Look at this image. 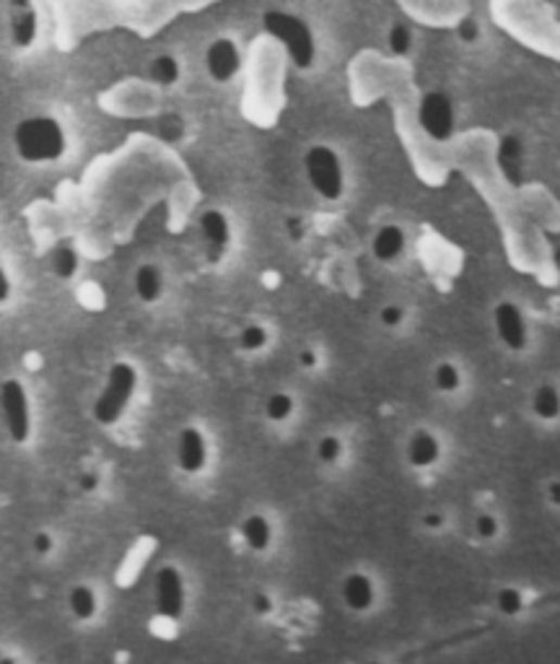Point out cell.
Wrapping results in <instances>:
<instances>
[{"mask_svg": "<svg viewBox=\"0 0 560 664\" xmlns=\"http://www.w3.org/2000/svg\"><path fill=\"white\" fill-rule=\"evenodd\" d=\"M13 145H16V154L22 162L50 164L63 158L65 151H68V138H65L63 125L55 117L35 115L16 125Z\"/></svg>", "mask_w": 560, "mask_h": 664, "instance_id": "cell-1", "label": "cell"}, {"mask_svg": "<svg viewBox=\"0 0 560 664\" xmlns=\"http://www.w3.org/2000/svg\"><path fill=\"white\" fill-rule=\"evenodd\" d=\"M138 390V369L130 361L112 363L106 371V382L93 403V421L99 426H115L125 410L130 408L132 395Z\"/></svg>", "mask_w": 560, "mask_h": 664, "instance_id": "cell-2", "label": "cell"}, {"mask_svg": "<svg viewBox=\"0 0 560 664\" xmlns=\"http://www.w3.org/2000/svg\"><path fill=\"white\" fill-rule=\"evenodd\" d=\"M304 175L309 188L315 190V195L327 203H338L345 195V188H348L345 164L332 145L317 143L306 151Z\"/></svg>", "mask_w": 560, "mask_h": 664, "instance_id": "cell-3", "label": "cell"}, {"mask_svg": "<svg viewBox=\"0 0 560 664\" xmlns=\"http://www.w3.org/2000/svg\"><path fill=\"white\" fill-rule=\"evenodd\" d=\"M263 26L272 39H278V42L283 44L285 52H289L291 63L296 65V68L306 71L315 65L317 44L309 24L302 22L298 16H293V13L268 11L263 16Z\"/></svg>", "mask_w": 560, "mask_h": 664, "instance_id": "cell-4", "label": "cell"}, {"mask_svg": "<svg viewBox=\"0 0 560 664\" xmlns=\"http://www.w3.org/2000/svg\"><path fill=\"white\" fill-rule=\"evenodd\" d=\"M418 125L431 141H451L457 128V115L451 99L446 97L444 91H429V94H423L418 104Z\"/></svg>", "mask_w": 560, "mask_h": 664, "instance_id": "cell-5", "label": "cell"}, {"mask_svg": "<svg viewBox=\"0 0 560 664\" xmlns=\"http://www.w3.org/2000/svg\"><path fill=\"white\" fill-rule=\"evenodd\" d=\"M0 410H3L5 429L16 444H26L31 436V405L26 387L18 380H5L0 384Z\"/></svg>", "mask_w": 560, "mask_h": 664, "instance_id": "cell-6", "label": "cell"}, {"mask_svg": "<svg viewBox=\"0 0 560 664\" xmlns=\"http://www.w3.org/2000/svg\"><path fill=\"white\" fill-rule=\"evenodd\" d=\"M493 330L509 354H524L530 348V322H526L524 309L511 298H504L493 307Z\"/></svg>", "mask_w": 560, "mask_h": 664, "instance_id": "cell-7", "label": "cell"}, {"mask_svg": "<svg viewBox=\"0 0 560 664\" xmlns=\"http://www.w3.org/2000/svg\"><path fill=\"white\" fill-rule=\"evenodd\" d=\"M153 608L164 621H179L184 615L187 587L177 566H162L153 576Z\"/></svg>", "mask_w": 560, "mask_h": 664, "instance_id": "cell-8", "label": "cell"}, {"mask_svg": "<svg viewBox=\"0 0 560 664\" xmlns=\"http://www.w3.org/2000/svg\"><path fill=\"white\" fill-rule=\"evenodd\" d=\"M340 600L351 613H371L373 605H377V582L366 571H348L340 579Z\"/></svg>", "mask_w": 560, "mask_h": 664, "instance_id": "cell-9", "label": "cell"}, {"mask_svg": "<svg viewBox=\"0 0 560 664\" xmlns=\"http://www.w3.org/2000/svg\"><path fill=\"white\" fill-rule=\"evenodd\" d=\"M444 457V444L438 439V434H433L431 429H416L410 431L408 439H405V462L412 470H431L442 462Z\"/></svg>", "mask_w": 560, "mask_h": 664, "instance_id": "cell-10", "label": "cell"}, {"mask_svg": "<svg viewBox=\"0 0 560 664\" xmlns=\"http://www.w3.org/2000/svg\"><path fill=\"white\" fill-rule=\"evenodd\" d=\"M177 464L184 475H200L208 464V442L198 426H184L179 431Z\"/></svg>", "mask_w": 560, "mask_h": 664, "instance_id": "cell-11", "label": "cell"}, {"mask_svg": "<svg viewBox=\"0 0 560 664\" xmlns=\"http://www.w3.org/2000/svg\"><path fill=\"white\" fill-rule=\"evenodd\" d=\"M496 162L506 182H509L511 188H522L526 177V149L517 132H506V136H501L496 151Z\"/></svg>", "mask_w": 560, "mask_h": 664, "instance_id": "cell-12", "label": "cell"}, {"mask_svg": "<svg viewBox=\"0 0 560 664\" xmlns=\"http://www.w3.org/2000/svg\"><path fill=\"white\" fill-rule=\"evenodd\" d=\"M205 68H208V76L216 84H229L242 68V55H239L237 44L226 37L216 39L205 52Z\"/></svg>", "mask_w": 560, "mask_h": 664, "instance_id": "cell-13", "label": "cell"}, {"mask_svg": "<svg viewBox=\"0 0 560 664\" xmlns=\"http://www.w3.org/2000/svg\"><path fill=\"white\" fill-rule=\"evenodd\" d=\"M405 247H408V237H405L403 226L384 224L373 231L369 252L379 265H392L405 255Z\"/></svg>", "mask_w": 560, "mask_h": 664, "instance_id": "cell-14", "label": "cell"}, {"mask_svg": "<svg viewBox=\"0 0 560 664\" xmlns=\"http://www.w3.org/2000/svg\"><path fill=\"white\" fill-rule=\"evenodd\" d=\"M198 229H200V237H203L205 247H208L213 255H221V252H226V247H229L231 224H229V218H226L224 210H218V208L203 210L198 218Z\"/></svg>", "mask_w": 560, "mask_h": 664, "instance_id": "cell-15", "label": "cell"}, {"mask_svg": "<svg viewBox=\"0 0 560 664\" xmlns=\"http://www.w3.org/2000/svg\"><path fill=\"white\" fill-rule=\"evenodd\" d=\"M530 410L537 421L556 423L560 421V387L552 382H543L532 390Z\"/></svg>", "mask_w": 560, "mask_h": 664, "instance_id": "cell-16", "label": "cell"}, {"mask_svg": "<svg viewBox=\"0 0 560 664\" xmlns=\"http://www.w3.org/2000/svg\"><path fill=\"white\" fill-rule=\"evenodd\" d=\"M239 535H242L244 546L250 548L252 553H265V550L272 546V524L265 514L244 516Z\"/></svg>", "mask_w": 560, "mask_h": 664, "instance_id": "cell-17", "label": "cell"}, {"mask_svg": "<svg viewBox=\"0 0 560 664\" xmlns=\"http://www.w3.org/2000/svg\"><path fill=\"white\" fill-rule=\"evenodd\" d=\"M132 289H136V296L143 304H156L158 298L164 296V273L158 265H140L132 276Z\"/></svg>", "mask_w": 560, "mask_h": 664, "instance_id": "cell-18", "label": "cell"}, {"mask_svg": "<svg viewBox=\"0 0 560 664\" xmlns=\"http://www.w3.org/2000/svg\"><path fill=\"white\" fill-rule=\"evenodd\" d=\"M11 37L16 48H31L37 39V11L29 5H22V9H11Z\"/></svg>", "mask_w": 560, "mask_h": 664, "instance_id": "cell-19", "label": "cell"}, {"mask_svg": "<svg viewBox=\"0 0 560 664\" xmlns=\"http://www.w3.org/2000/svg\"><path fill=\"white\" fill-rule=\"evenodd\" d=\"M431 382L442 395H455V392L462 390L464 374L462 369H459V363L451 361V358H442L431 371Z\"/></svg>", "mask_w": 560, "mask_h": 664, "instance_id": "cell-20", "label": "cell"}, {"mask_svg": "<svg viewBox=\"0 0 560 664\" xmlns=\"http://www.w3.org/2000/svg\"><path fill=\"white\" fill-rule=\"evenodd\" d=\"M68 608L71 613L76 621H91L93 615H97L99 610V600H97V592L89 587V584H76V587L71 589L68 595Z\"/></svg>", "mask_w": 560, "mask_h": 664, "instance_id": "cell-21", "label": "cell"}, {"mask_svg": "<svg viewBox=\"0 0 560 664\" xmlns=\"http://www.w3.org/2000/svg\"><path fill=\"white\" fill-rule=\"evenodd\" d=\"M50 268L60 281H71L73 276L78 273V252L71 242H60L55 244L50 255Z\"/></svg>", "mask_w": 560, "mask_h": 664, "instance_id": "cell-22", "label": "cell"}, {"mask_svg": "<svg viewBox=\"0 0 560 664\" xmlns=\"http://www.w3.org/2000/svg\"><path fill=\"white\" fill-rule=\"evenodd\" d=\"M293 413H296V400H293L289 392H272L268 400H265V418L270 423L291 421Z\"/></svg>", "mask_w": 560, "mask_h": 664, "instance_id": "cell-23", "label": "cell"}, {"mask_svg": "<svg viewBox=\"0 0 560 664\" xmlns=\"http://www.w3.org/2000/svg\"><path fill=\"white\" fill-rule=\"evenodd\" d=\"M315 457L324 464V468H335V464L343 462L345 457V442L340 439L338 434L319 436L315 444Z\"/></svg>", "mask_w": 560, "mask_h": 664, "instance_id": "cell-24", "label": "cell"}, {"mask_svg": "<svg viewBox=\"0 0 560 664\" xmlns=\"http://www.w3.org/2000/svg\"><path fill=\"white\" fill-rule=\"evenodd\" d=\"M493 602H496V610L501 613L504 617H517L522 615V610L526 605L524 600V592L519 587H513V584H509V587H501L496 592V597H493Z\"/></svg>", "mask_w": 560, "mask_h": 664, "instance_id": "cell-25", "label": "cell"}, {"mask_svg": "<svg viewBox=\"0 0 560 664\" xmlns=\"http://www.w3.org/2000/svg\"><path fill=\"white\" fill-rule=\"evenodd\" d=\"M268 343H270V332L268 328H263V324L252 322L239 330V348H242L244 354H259V350L268 348Z\"/></svg>", "mask_w": 560, "mask_h": 664, "instance_id": "cell-26", "label": "cell"}, {"mask_svg": "<svg viewBox=\"0 0 560 664\" xmlns=\"http://www.w3.org/2000/svg\"><path fill=\"white\" fill-rule=\"evenodd\" d=\"M151 81L158 86H175L179 81V63L171 55H158L151 63Z\"/></svg>", "mask_w": 560, "mask_h": 664, "instance_id": "cell-27", "label": "cell"}, {"mask_svg": "<svg viewBox=\"0 0 560 664\" xmlns=\"http://www.w3.org/2000/svg\"><path fill=\"white\" fill-rule=\"evenodd\" d=\"M472 535L483 542H493L501 535V520L493 511H480L475 520H472Z\"/></svg>", "mask_w": 560, "mask_h": 664, "instance_id": "cell-28", "label": "cell"}, {"mask_svg": "<svg viewBox=\"0 0 560 664\" xmlns=\"http://www.w3.org/2000/svg\"><path fill=\"white\" fill-rule=\"evenodd\" d=\"M386 44H390L392 55H397V58L408 55L410 48H412V31H410V26H405V24H395V26H392V29H390V37H386Z\"/></svg>", "mask_w": 560, "mask_h": 664, "instance_id": "cell-29", "label": "cell"}, {"mask_svg": "<svg viewBox=\"0 0 560 664\" xmlns=\"http://www.w3.org/2000/svg\"><path fill=\"white\" fill-rule=\"evenodd\" d=\"M377 320L384 330H399L405 324V320H408V309H405L403 304H395V302L384 304V307L379 309Z\"/></svg>", "mask_w": 560, "mask_h": 664, "instance_id": "cell-30", "label": "cell"}, {"mask_svg": "<svg viewBox=\"0 0 560 664\" xmlns=\"http://www.w3.org/2000/svg\"><path fill=\"white\" fill-rule=\"evenodd\" d=\"M420 524H423V529H429V533H442L446 527V514L438 509H431L420 516Z\"/></svg>", "mask_w": 560, "mask_h": 664, "instance_id": "cell-31", "label": "cell"}, {"mask_svg": "<svg viewBox=\"0 0 560 664\" xmlns=\"http://www.w3.org/2000/svg\"><path fill=\"white\" fill-rule=\"evenodd\" d=\"M252 610H255L259 617H265L276 610V602H272V597L268 592H255L252 595Z\"/></svg>", "mask_w": 560, "mask_h": 664, "instance_id": "cell-32", "label": "cell"}, {"mask_svg": "<svg viewBox=\"0 0 560 664\" xmlns=\"http://www.w3.org/2000/svg\"><path fill=\"white\" fill-rule=\"evenodd\" d=\"M457 35H459V39H462V42L472 44L480 37V29H478V24L472 22V18H464V22H459V26H457Z\"/></svg>", "mask_w": 560, "mask_h": 664, "instance_id": "cell-33", "label": "cell"}, {"mask_svg": "<svg viewBox=\"0 0 560 664\" xmlns=\"http://www.w3.org/2000/svg\"><path fill=\"white\" fill-rule=\"evenodd\" d=\"M285 231H289V237L293 239V242H302L306 234V226L298 216H291V218H285Z\"/></svg>", "mask_w": 560, "mask_h": 664, "instance_id": "cell-34", "label": "cell"}, {"mask_svg": "<svg viewBox=\"0 0 560 664\" xmlns=\"http://www.w3.org/2000/svg\"><path fill=\"white\" fill-rule=\"evenodd\" d=\"M298 367L306 371H315L319 367V354L315 348H304L302 354H298Z\"/></svg>", "mask_w": 560, "mask_h": 664, "instance_id": "cell-35", "label": "cell"}, {"mask_svg": "<svg viewBox=\"0 0 560 664\" xmlns=\"http://www.w3.org/2000/svg\"><path fill=\"white\" fill-rule=\"evenodd\" d=\"M52 546H55V542H52L50 533H37L35 535V553L37 556H50Z\"/></svg>", "mask_w": 560, "mask_h": 664, "instance_id": "cell-36", "label": "cell"}, {"mask_svg": "<svg viewBox=\"0 0 560 664\" xmlns=\"http://www.w3.org/2000/svg\"><path fill=\"white\" fill-rule=\"evenodd\" d=\"M545 498H548L550 507L560 509V477H552L548 486H545Z\"/></svg>", "mask_w": 560, "mask_h": 664, "instance_id": "cell-37", "label": "cell"}, {"mask_svg": "<svg viewBox=\"0 0 560 664\" xmlns=\"http://www.w3.org/2000/svg\"><path fill=\"white\" fill-rule=\"evenodd\" d=\"M11 291H13L11 278H9V273H5V270H3V265H0V304L9 302V298H11Z\"/></svg>", "mask_w": 560, "mask_h": 664, "instance_id": "cell-38", "label": "cell"}, {"mask_svg": "<svg viewBox=\"0 0 560 664\" xmlns=\"http://www.w3.org/2000/svg\"><path fill=\"white\" fill-rule=\"evenodd\" d=\"M78 488H81L84 494H93V490L99 488V475L97 473H84L81 481H78Z\"/></svg>", "mask_w": 560, "mask_h": 664, "instance_id": "cell-39", "label": "cell"}, {"mask_svg": "<svg viewBox=\"0 0 560 664\" xmlns=\"http://www.w3.org/2000/svg\"><path fill=\"white\" fill-rule=\"evenodd\" d=\"M11 3V9H22V5H29L31 0H9Z\"/></svg>", "mask_w": 560, "mask_h": 664, "instance_id": "cell-40", "label": "cell"}, {"mask_svg": "<svg viewBox=\"0 0 560 664\" xmlns=\"http://www.w3.org/2000/svg\"><path fill=\"white\" fill-rule=\"evenodd\" d=\"M558 13H560V0H558Z\"/></svg>", "mask_w": 560, "mask_h": 664, "instance_id": "cell-41", "label": "cell"}]
</instances>
